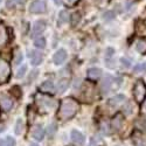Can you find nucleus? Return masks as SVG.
I'll use <instances>...</instances> for the list:
<instances>
[{"mask_svg":"<svg viewBox=\"0 0 146 146\" xmlns=\"http://www.w3.org/2000/svg\"><path fill=\"white\" fill-rule=\"evenodd\" d=\"M78 103L72 100V98H64L60 104V110H58V117L60 119L66 120L71 117H74L78 110Z\"/></svg>","mask_w":146,"mask_h":146,"instance_id":"1","label":"nucleus"},{"mask_svg":"<svg viewBox=\"0 0 146 146\" xmlns=\"http://www.w3.org/2000/svg\"><path fill=\"white\" fill-rule=\"evenodd\" d=\"M146 97V84L139 80L133 87V98L137 103H143Z\"/></svg>","mask_w":146,"mask_h":146,"instance_id":"2","label":"nucleus"},{"mask_svg":"<svg viewBox=\"0 0 146 146\" xmlns=\"http://www.w3.org/2000/svg\"><path fill=\"white\" fill-rule=\"evenodd\" d=\"M36 103H38L40 109H43L44 112H48L50 109H53L55 106L54 100L49 98V97H47V96H38L36 97Z\"/></svg>","mask_w":146,"mask_h":146,"instance_id":"3","label":"nucleus"},{"mask_svg":"<svg viewBox=\"0 0 146 146\" xmlns=\"http://www.w3.org/2000/svg\"><path fill=\"white\" fill-rule=\"evenodd\" d=\"M11 76V68L9 64L6 62L5 60L0 58V82L1 83H6L7 80Z\"/></svg>","mask_w":146,"mask_h":146,"instance_id":"4","label":"nucleus"},{"mask_svg":"<svg viewBox=\"0 0 146 146\" xmlns=\"http://www.w3.org/2000/svg\"><path fill=\"white\" fill-rule=\"evenodd\" d=\"M113 83H115L113 77L110 76V75H106V76L103 78L102 83H101V90H102V92L105 94V95L110 92V90H111L112 87H113Z\"/></svg>","mask_w":146,"mask_h":146,"instance_id":"5","label":"nucleus"},{"mask_svg":"<svg viewBox=\"0 0 146 146\" xmlns=\"http://www.w3.org/2000/svg\"><path fill=\"white\" fill-rule=\"evenodd\" d=\"M46 11V4L43 0H34L29 6L31 13H43Z\"/></svg>","mask_w":146,"mask_h":146,"instance_id":"6","label":"nucleus"},{"mask_svg":"<svg viewBox=\"0 0 146 146\" xmlns=\"http://www.w3.org/2000/svg\"><path fill=\"white\" fill-rule=\"evenodd\" d=\"M0 106L4 111H9L13 108V100L5 94H0Z\"/></svg>","mask_w":146,"mask_h":146,"instance_id":"7","label":"nucleus"},{"mask_svg":"<svg viewBox=\"0 0 146 146\" xmlns=\"http://www.w3.org/2000/svg\"><path fill=\"white\" fill-rule=\"evenodd\" d=\"M29 58H31V63L33 66H39L43 61V54L40 50H32L29 54Z\"/></svg>","mask_w":146,"mask_h":146,"instance_id":"8","label":"nucleus"},{"mask_svg":"<svg viewBox=\"0 0 146 146\" xmlns=\"http://www.w3.org/2000/svg\"><path fill=\"white\" fill-rule=\"evenodd\" d=\"M67 60V52L64 49H58L54 56H53V61H54V63L60 66V64H62L64 61Z\"/></svg>","mask_w":146,"mask_h":146,"instance_id":"9","label":"nucleus"},{"mask_svg":"<svg viewBox=\"0 0 146 146\" xmlns=\"http://www.w3.org/2000/svg\"><path fill=\"white\" fill-rule=\"evenodd\" d=\"M8 41V33H7V29L5 27V25L0 23V49L3 47H5V44L7 43Z\"/></svg>","mask_w":146,"mask_h":146,"instance_id":"10","label":"nucleus"},{"mask_svg":"<svg viewBox=\"0 0 146 146\" xmlns=\"http://www.w3.org/2000/svg\"><path fill=\"white\" fill-rule=\"evenodd\" d=\"M32 136H33L34 139L41 141L43 139V137H44V130L42 129L41 125H35L33 127V130H32Z\"/></svg>","mask_w":146,"mask_h":146,"instance_id":"11","label":"nucleus"},{"mask_svg":"<svg viewBox=\"0 0 146 146\" xmlns=\"http://www.w3.org/2000/svg\"><path fill=\"white\" fill-rule=\"evenodd\" d=\"M71 140L74 141L75 144H77V145H83L84 144V136L82 135V133L80 132V131H77V130H72L71 131Z\"/></svg>","mask_w":146,"mask_h":146,"instance_id":"12","label":"nucleus"},{"mask_svg":"<svg viewBox=\"0 0 146 146\" xmlns=\"http://www.w3.org/2000/svg\"><path fill=\"white\" fill-rule=\"evenodd\" d=\"M101 74H102V70L98 69V68H90L87 72V76L89 80L91 81H96L101 77Z\"/></svg>","mask_w":146,"mask_h":146,"instance_id":"13","label":"nucleus"},{"mask_svg":"<svg viewBox=\"0 0 146 146\" xmlns=\"http://www.w3.org/2000/svg\"><path fill=\"white\" fill-rule=\"evenodd\" d=\"M44 29H46V23H44V21H36L34 25H33V35H32V36H35V35H38V34H41Z\"/></svg>","mask_w":146,"mask_h":146,"instance_id":"14","label":"nucleus"},{"mask_svg":"<svg viewBox=\"0 0 146 146\" xmlns=\"http://www.w3.org/2000/svg\"><path fill=\"white\" fill-rule=\"evenodd\" d=\"M111 124H112V129L113 130H116V131L120 130L121 129V125H123V116H121L120 113L116 115L113 117V119H112V123Z\"/></svg>","mask_w":146,"mask_h":146,"instance_id":"15","label":"nucleus"},{"mask_svg":"<svg viewBox=\"0 0 146 146\" xmlns=\"http://www.w3.org/2000/svg\"><path fill=\"white\" fill-rule=\"evenodd\" d=\"M124 102H125V96H123V95H117L109 100V104L111 106H118L119 104L124 103Z\"/></svg>","mask_w":146,"mask_h":146,"instance_id":"16","label":"nucleus"},{"mask_svg":"<svg viewBox=\"0 0 146 146\" xmlns=\"http://www.w3.org/2000/svg\"><path fill=\"white\" fill-rule=\"evenodd\" d=\"M40 89H41L42 92H54V89H55V88H54L53 82H50V81H46V82H43V83L41 84Z\"/></svg>","mask_w":146,"mask_h":146,"instance_id":"17","label":"nucleus"},{"mask_svg":"<svg viewBox=\"0 0 146 146\" xmlns=\"http://www.w3.org/2000/svg\"><path fill=\"white\" fill-rule=\"evenodd\" d=\"M68 86H69V82L68 80H61L58 83H57V92L58 94H63L67 89H68Z\"/></svg>","mask_w":146,"mask_h":146,"instance_id":"18","label":"nucleus"},{"mask_svg":"<svg viewBox=\"0 0 146 146\" xmlns=\"http://www.w3.org/2000/svg\"><path fill=\"white\" fill-rule=\"evenodd\" d=\"M0 146H15V140L12 137H6L0 140Z\"/></svg>","mask_w":146,"mask_h":146,"instance_id":"19","label":"nucleus"},{"mask_svg":"<svg viewBox=\"0 0 146 146\" xmlns=\"http://www.w3.org/2000/svg\"><path fill=\"white\" fill-rule=\"evenodd\" d=\"M136 48H137V50L141 54H145L146 53V41L145 40H139L136 44Z\"/></svg>","mask_w":146,"mask_h":146,"instance_id":"20","label":"nucleus"},{"mask_svg":"<svg viewBox=\"0 0 146 146\" xmlns=\"http://www.w3.org/2000/svg\"><path fill=\"white\" fill-rule=\"evenodd\" d=\"M68 21V12L67 11H61L58 14V25H62V23Z\"/></svg>","mask_w":146,"mask_h":146,"instance_id":"21","label":"nucleus"},{"mask_svg":"<svg viewBox=\"0 0 146 146\" xmlns=\"http://www.w3.org/2000/svg\"><path fill=\"white\" fill-rule=\"evenodd\" d=\"M23 127H25V124H23L22 119H18L17 124H15V133L17 135H21L23 132Z\"/></svg>","mask_w":146,"mask_h":146,"instance_id":"22","label":"nucleus"},{"mask_svg":"<svg viewBox=\"0 0 146 146\" xmlns=\"http://www.w3.org/2000/svg\"><path fill=\"white\" fill-rule=\"evenodd\" d=\"M34 44H35V47H36V48H40V49H43V48L46 47V39L41 36V38L36 39V40L34 41Z\"/></svg>","mask_w":146,"mask_h":146,"instance_id":"23","label":"nucleus"},{"mask_svg":"<svg viewBox=\"0 0 146 146\" xmlns=\"http://www.w3.org/2000/svg\"><path fill=\"white\" fill-rule=\"evenodd\" d=\"M22 61V54H21V52L19 50V49H17L15 50V53H14V58H13V62H14V64H19L20 62Z\"/></svg>","mask_w":146,"mask_h":146,"instance_id":"24","label":"nucleus"},{"mask_svg":"<svg viewBox=\"0 0 146 146\" xmlns=\"http://www.w3.org/2000/svg\"><path fill=\"white\" fill-rule=\"evenodd\" d=\"M133 71L135 72H146V64L145 63H139L133 67Z\"/></svg>","mask_w":146,"mask_h":146,"instance_id":"25","label":"nucleus"},{"mask_svg":"<svg viewBox=\"0 0 146 146\" xmlns=\"http://www.w3.org/2000/svg\"><path fill=\"white\" fill-rule=\"evenodd\" d=\"M80 20H81L80 13H74V14L71 15V25H72V26H76L77 23L80 22Z\"/></svg>","mask_w":146,"mask_h":146,"instance_id":"26","label":"nucleus"},{"mask_svg":"<svg viewBox=\"0 0 146 146\" xmlns=\"http://www.w3.org/2000/svg\"><path fill=\"white\" fill-rule=\"evenodd\" d=\"M55 132H56V124L53 123V124H50L49 126H48V136H49L50 138H53Z\"/></svg>","mask_w":146,"mask_h":146,"instance_id":"27","label":"nucleus"},{"mask_svg":"<svg viewBox=\"0 0 146 146\" xmlns=\"http://www.w3.org/2000/svg\"><path fill=\"white\" fill-rule=\"evenodd\" d=\"M115 18V13L112 11H108V12H105V13L103 14V19L105 20V21H110V20H112Z\"/></svg>","mask_w":146,"mask_h":146,"instance_id":"28","label":"nucleus"},{"mask_svg":"<svg viewBox=\"0 0 146 146\" xmlns=\"http://www.w3.org/2000/svg\"><path fill=\"white\" fill-rule=\"evenodd\" d=\"M136 124H137V127H138V129L143 130V126H144V129L146 130V119H145V118H141V117L138 118Z\"/></svg>","mask_w":146,"mask_h":146,"instance_id":"29","label":"nucleus"},{"mask_svg":"<svg viewBox=\"0 0 146 146\" xmlns=\"http://www.w3.org/2000/svg\"><path fill=\"white\" fill-rule=\"evenodd\" d=\"M26 71H27V66L26 64H22V67L18 70V72H17V77H22L23 75H25L26 74Z\"/></svg>","mask_w":146,"mask_h":146,"instance_id":"30","label":"nucleus"},{"mask_svg":"<svg viewBox=\"0 0 146 146\" xmlns=\"http://www.w3.org/2000/svg\"><path fill=\"white\" fill-rule=\"evenodd\" d=\"M113 54H115V50L112 49V48H108V49L105 50V58L108 60V58L112 57V56H113Z\"/></svg>","mask_w":146,"mask_h":146,"instance_id":"31","label":"nucleus"},{"mask_svg":"<svg viewBox=\"0 0 146 146\" xmlns=\"http://www.w3.org/2000/svg\"><path fill=\"white\" fill-rule=\"evenodd\" d=\"M120 62H121V66H123V68H130L131 67V62L127 60V58H121L120 60Z\"/></svg>","mask_w":146,"mask_h":146,"instance_id":"32","label":"nucleus"},{"mask_svg":"<svg viewBox=\"0 0 146 146\" xmlns=\"http://www.w3.org/2000/svg\"><path fill=\"white\" fill-rule=\"evenodd\" d=\"M12 94L15 95V97H18V98H19V97L21 96V90H20V88H19V87H13V88H12Z\"/></svg>","mask_w":146,"mask_h":146,"instance_id":"33","label":"nucleus"},{"mask_svg":"<svg viewBox=\"0 0 146 146\" xmlns=\"http://www.w3.org/2000/svg\"><path fill=\"white\" fill-rule=\"evenodd\" d=\"M53 1H54L57 6H62V5H63V1H62V0H53Z\"/></svg>","mask_w":146,"mask_h":146,"instance_id":"34","label":"nucleus"},{"mask_svg":"<svg viewBox=\"0 0 146 146\" xmlns=\"http://www.w3.org/2000/svg\"><path fill=\"white\" fill-rule=\"evenodd\" d=\"M12 1H14L17 4H23V3H25V0H12Z\"/></svg>","mask_w":146,"mask_h":146,"instance_id":"35","label":"nucleus"},{"mask_svg":"<svg viewBox=\"0 0 146 146\" xmlns=\"http://www.w3.org/2000/svg\"><path fill=\"white\" fill-rule=\"evenodd\" d=\"M76 1H77V0H68V3H69V4H75Z\"/></svg>","mask_w":146,"mask_h":146,"instance_id":"36","label":"nucleus"},{"mask_svg":"<svg viewBox=\"0 0 146 146\" xmlns=\"http://www.w3.org/2000/svg\"><path fill=\"white\" fill-rule=\"evenodd\" d=\"M4 131V125H0V132Z\"/></svg>","mask_w":146,"mask_h":146,"instance_id":"37","label":"nucleus"},{"mask_svg":"<svg viewBox=\"0 0 146 146\" xmlns=\"http://www.w3.org/2000/svg\"><path fill=\"white\" fill-rule=\"evenodd\" d=\"M29 146H39V145H38V144H35V143H32Z\"/></svg>","mask_w":146,"mask_h":146,"instance_id":"38","label":"nucleus"},{"mask_svg":"<svg viewBox=\"0 0 146 146\" xmlns=\"http://www.w3.org/2000/svg\"><path fill=\"white\" fill-rule=\"evenodd\" d=\"M1 1H3V0H0V3H1Z\"/></svg>","mask_w":146,"mask_h":146,"instance_id":"39","label":"nucleus"}]
</instances>
